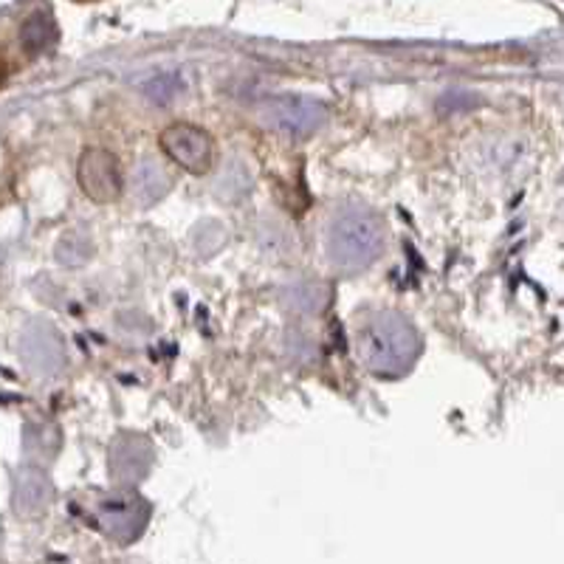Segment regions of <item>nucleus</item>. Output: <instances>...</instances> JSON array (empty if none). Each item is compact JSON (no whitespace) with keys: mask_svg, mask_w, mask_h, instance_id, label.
<instances>
[{"mask_svg":"<svg viewBox=\"0 0 564 564\" xmlns=\"http://www.w3.org/2000/svg\"><path fill=\"white\" fill-rule=\"evenodd\" d=\"M150 463H153V446L148 437L133 435V432L116 437L113 449H110V475L116 480L124 486L139 482L150 471Z\"/></svg>","mask_w":564,"mask_h":564,"instance_id":"obj_8","label":"nucleus"},{"mask_svg":"<svg viewBox=\"0 0 564 564\" xmlns=\"http://www.w3.org/2000/svg\"><path fill=\"white\" fill-rule=\"evenodd\" d=\"M20 359L26 361L29 370L40 376H52L65 365V347L59 334L45 322H34L20 336Z\"/></svg>","mask_w":564,"mask_h":564,"instance_id":"obj_7","label":"nucleus"},{"mask_svg":"<svg viewBox=\"0 0 564 564\" xmlns=\"http://www.w3.org/2000/svg\"><path fill=\"white\" fill-rule=\"evenodd\" d=\"M170 186L173 181H170L167 170L155 164L153 159H141L133 173V184H130V198L139 209H150L170 193Z\"/></svg>","mask_w":564,"mask_h":564,"instance_id":"obj_9","label":"nucleus"},{"mask_svg":"<svg viewBox=\"0 0 564 564\" xmlns=\"http://www.w3.org/2000/svg\"><path fill=\"white\" fill-rule=\"evenodd\" d=\"M74 3H94V0H74Z\"/></svg>","mask_w":564,"mask_h":564,"instance_id":"obj_14","label":"nucleus"},{"mask_svg":"<svg viewBox=\"0 0 564 564\" xmlns=\"http://www.w3.org/2000/svg\"><path fill=\"white\" fill-rule=\"evenodd\" d=\"M161 150L173 164L193 175L209 173L215 164V141L204 128L189 122H175L161 133Z\"/></svg>","mask_w":564,"mask_h":564,"instance_id":"obj_4","label":"nucleus"},{"mask_svg":"<svg viewBox=\"0 0 564 564\" xmlns=\"http://www.w3.org/2000/svg\"><path fill=\"white\" fill-rule=\"evenodd\" d=\"M325 249L336 269L359 271L381 254L384 249V226L376 212L365 206H347L330 220Z\"/></svg>","mask_w":564,"mask_h":564,"instance_id":"obj_2","label":"nucleus"},{"mask_svg":"<svg viewBox=\"0 0 564 564\" xmlns=\"http://www.w3.org/2000/svg\"><path fill=\"white\" fill-rule=\"evenodd\" d=\"M257 113H260L265 128L291 135V139L314 135L327 122L325 105L319 99L300 97V94H280V97L263 99Z\"/></svg>","mask_w":564,"mask_h":564,"instance_id":"obj_3","label":"nucleus"},{"mask_svg":"<svg viewBox=\"0 0 564 564\" xmlns=\"http://www.w3.org/2000/svg\"><path fill=\"white\" fill-rule=\"evenodd\" d=\"M20 40H23V45H26L29 52L32 54H40L45 52L48 45L57 40V29H54L52 18L48 14H32V18L23 23V29H20Z\"/></svg>","mask_w":564,"mask_h":564,"instance_id":"obj_11","label":"nucleus"},{"mask_svg":"<svg viewBox=\"0 0 564 564\" xmlns=\"http://www.w3.org/2000/svg\"><path fill=\"white\" fill-rule=\"evenodd\" d=\"M150 517V506L135 494H124V497H110V500L99 502L94 511V525L110 536L119 545H128L144 531Z\"/></svg>","mask_w":564,"mask_h":564,"instance_id":"obj_6","label":"nucleus"},{"mask_svg":"<svg viewBox=\"0 0 564 564\" xmlns=\"http://www.w3.org/2000/svg\"><path fill=\"white\" fill-rule=\"evenodd\" d=\"M178 88H181V83H178V77H175V74H161V77H155L153 83L144 88V94H148L153 102L164 105V102H170L175 94H178Z\"/></svg>","mask_w":564,"mask_h":564,"instance_id":"obj_13","label":"nucleus"},{"mask_svg":"<svg viewBox=\"0 0 564 564\" xmlns=\"http://www.w3.org/2000/svg\"><path fill=\"white\" fill-rule=\"evenodd\" d=\"M415 325L398 311H365L352 325V350L367 372L398 379L412 370L421 356Z\"/></svg>","mask_w":564,"mask_h":564,"instance_id":"obj_1","label":"nucleus"},{"mask_svg":"<svg viewBox=\"0 0 564 564\" xmlns=\"http://www.w3.org/2000/svg\"><path fill=\"white\" fill-rule=\"evenodd\" d=\"M52 482L37 468H23L14 480V511L23 517H37L52 500Z\"/></svg>","mask_w":564,"mask_h":564,"instance_id":"obj_10","label":"nucleus"},{"mask_svg":"<svg viewBox=\"0 0 564 564\" xmlns=\"http://www.w3.org/2000/svg\"><path fill=\"white\" fill-rule=\"evenodd\" d=\"M77 178L83 193L97 204H113L124 189L122 164L105 148L85 150L83 159H79Z\"/></svg>","mask_w":564,"mask_h":564,"instance_id":"obj_5","label":"nucleus"},{"mask_svg":"<svg viewBox=\"0 0 564 564\" xmlns=\"http://www.w3.org/2000/svg\"><path fill=\"white\" fill-rule=\"evenodd\" d=\"M94 254V246L85 238L83 231H68L57 246V260L63 265H83Z\"/></svg>","mask_w":564,"mask_h":564,"instance_id":"obj_12","label":"nucleus"}]
</instances>
